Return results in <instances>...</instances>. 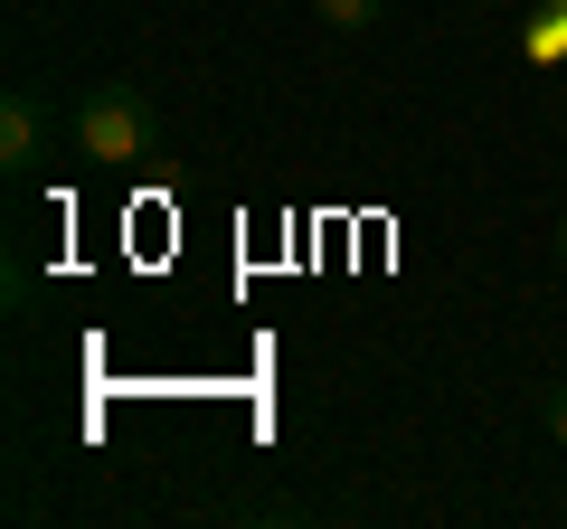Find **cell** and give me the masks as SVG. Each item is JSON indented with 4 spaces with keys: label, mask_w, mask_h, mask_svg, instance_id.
Segmentation results:
<instances>
[{
    "label": "cell",
    "mask_w": 567,
    "mask_h": 529,
    "mask_svg": "<svg viewBox=\"0 0 567 529\" xmlns=\"http://www.w3.org/2000/svg\"><path fill=\"white\" fill-rule=\"evenodd\" d=\"M66 143H76V162L95 170H133L162 152V114L133 95V85H85L76 114H66Z\"/></svg>",
    "instance_id": "1"
},
{
    "label": "cell",
    "mask_w": 567,
    "mask_h": 529,
    "mask_svg": "<svg viewBox=\"0 0 567 529\" xmlns=\"http://www.w3.org/2000/svg\"><path fill=\"white\" fill-rule=\"evenodd\" d=\"M39 162H48V104L29 95V85H10V95H0V170L29 180Z\"/></svg>",
    "instance_id": "2"
},
{
    "label": "cell",
    "mask_w": 567,
    "mask_h": 529,
    "mask_svg": "<svg viewBox=\"0 0 567 529\" xmlns=\"http://www.w3.org/2000/svg\"><path fill=\"white\" fill-rule=\"evenodd\" d=\"M558 264H567V218H558Z\"/></svg>",
    "instance_id": "7"
},
{
    "label": "cell",
    "mask_w": 567,
    "mask_h": 529,
    "mask_svg": "<svg viewBox=\"0 0 567 529\" xmlns=\"http://www.w3.org/2000/svg\"><path fill=\"white\" fill-rule=\"evenodd\" d=\"M464 10H511V0H464Z\"/></svg>",
    "instance_id": "6"
},
{
    "label": "cell",
    "mask_w": 567,
    "mask_h": 529,
    "mask_svg": "<svg viewBox=\"0 0 567 529\" xmlns=\"http://www.w3.org/2000/svg\"><path fill=\"white\" fill-rule=\"evenodd\" d=\"M529 58H567V0H548V10H539V20H529Z\"/></svg>",
    "instance_id": "3"
},
{
    "label": "cell",
    "mask_w": 567,
    "mask_h": 529,
    "mask_svg": "<svg viewBox=\"0 0 567 529\" xmlns=\"http://www.w3.org/2000/svg\"><path fill=\"white\" fill-rule=\"evenodd\" d=\"M312 10H322V29H341V39H350V29H369V20H379V0H312Z\"/></svg>",
    "instance_id": "4"
},
{
    "label": "cell",
    "mask_w": 567,
    "mask_h": 529,
    "mask_svg": "<svg viewBox=\"0 0 567 529\" xmlns=\"http://www.w3.org/2000/svg\"><path fill=\"white\" fill-rule=\"evenodd\" d=\"M539 426L567 445V378H548V387H539Z\"/></svg>",
    "instance_id": "5"
}]
</instances>
